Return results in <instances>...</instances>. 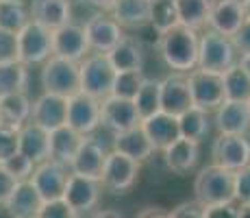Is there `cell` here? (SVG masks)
<instances>
[{
	"label": "cell",
	"instance_id": "obj_32",
	"mask_svg": "<svg viewBox=\"0 0 250 218\" xmlns=\"http://www.w3.org/2000/svg\"><path fill=\"white\" fill-rule=\"evenodd\" d=\"M179 124H181V135H185V138H189V140H196V142H203L207 135H209V129H211L209 111L191 105L189 109L183 111L179 116Z\"/></svg>",
	"mask_w": 250,
	"mask_h": 218
},
{
	"label": "cell",
	"instance_id": "obj_35",
	"mask_svg": "<svg viewBox=\"0 0 250 218\" xmlns=\"http://www.w3.org/2000/svg\"><path fill=\"white\" fill-rule=\"evenodd\" d=\"M135 105H137L142 120L157 114V111H161V81L159 79L144 81V85L139 87V92L135 96Z\"/></svg>",
	"mask_w": 250,
	"mask_h": 218
},
{
	"label": "cell",
	"instance_id": "obj_47",
	"mask_svg": "<svg viewBox=\"0 0 250 218\" xmlns=\"http://www.w3.org/2000/svg\"><path fill=\"white\" fill-rule=\"evenodd\" d=\"M233 42H235V46H237L239 55H250V18L242 24V28L233 35Z\"/></svg>",
	"mask_w": 250,
	"mask_h": 218
},
{
	"label": "cell",
	"instance_id": "obj_21",
	"mask_svg": "<svg viewBox=\"0 0 250 218\" xmlns=\"http://www.w3.org/2000/svg\"><path fill=\"white\" fill-rule=\"evenodd\" d=\"M163 159L174 174H187L189 170H194L200 159V142L181 135L170 146L163 148Z\"/></svg>",
	"mask_w": 250,
	"mask_h": 218
},
{
	"label": "cell",
	"instance_id": "obj_15",
	"mask_svg": "<svg viewBox=\"0 0 250 218\" xmlns=\"http://www.w3.org/2000/svg\"><path fill=\"white\" fill-rule=\"evenodd\" d=\"M68 98L55 92H44L33 100V122L42 124L48 131H55L68 124Z\"/></svg>",
	"mask_w": 250,
	"mask_h": 218
},
{
	"label": "cell",
	"instance_id": "obj_9",
	"mask_svg": "<svg viewBox=\"0 0 250 218\" xmlns=\"http://www.w3.org/2000/svg\"><path fill=\"white\" fill-rule=\"evenodd\" d=\"M100 194H103L100 179H91L79 172H70L63 198L70 203V207L74 210L76 216H87L94 210H98Z\"/></svg>",
	"mask_w": 250,
	"mask_h": 218
},
{
	"label": "cell",
	"instance_id": "obj_38",
	"mask_svg": "<svg viewBox=\"0 0 250 218\" xmlns=\"http://www.w3.org/2000/svg\"><path fill=\"white\" fill-rule=\"evenodd\" d=\"M146 76H144V70H122L115 74L113 81V92L115 96H122V98H133L135 100L139 87L144 85Z\"/></svg>",
	"mask_w": 250,
	"mask_h": 218
},
{
	"label": "cell",
	"instance_id": "obj_49",
	"mask_svg": "<svg viewBox=\"0 0 250 218\" xmlns=\"http://www.w3.org/2000/svg\"><path fill=\"white\" fill-rule=\"evenodd\" d=\"M148 212H139V216H167L170 212H161V207H146Z\"/></svg>",
	"mask_w": 250,
	"mask_h": 218
},
{
	"label": "cell",
	"instance_id": "obj_36",
	"mask_svg": "<svg viewBox=\"0 0 250 218\" xmlns=\"http://www.w3.org/2000/svg\"><path fill=\"white\" fill-rule=\"evenodd\" d=\"M28 20H31V9H26L24 2L0 0V28L18 33Z\"/></svg>",
	"mask_w": 250,
	"mask_h": 218
},
{
	"label": "cell",
	"instance_id": "obj_19",
	"mask_svg": "<svg viewBox=\"0 0 250 218\" xmlns=\"http://www.w3.org/2000/svg\"><path fill=\"white\" fill-rule=\"evenodd\" d=\"M213 122H215V129H218L220 133L246 135L250 131V103L227 98L218 109H215Z\"/></svg>",
	"mask_w": 250,
	"mask_h": 218
},
{
	"label": "cell",
	"instance_id": "obj_43",
	"mask_svg": "<svg viewBox=\"0 0 250 218\" xmlns=\"http://www.w3.org/2000/svg\"><path fill=\"white\" fill-rule=\"evenodd\" d=\"M235 201L250 203V166L235 170Z\"/></svg>",
	"mask_w": 250,
	"mask_h": 218
},
{
	"label": "cell",
	"instance_id": "obj_22",
	"mask_svg": "<svg viewBox=\"0 0 250 218\" xmlns=\"http://www.w3.org/2000/svg\"><path fill=\"white\" fill-rule=\"evenodd\" d=\"M142 127L146 131L148 138L152 140V144L157 146V151H163V148L170 146L176 138H181L179 116L167 114V111H163V109L148 116V118H144Z\"/></svg>",
	"mask_w": 250,
	"mask_h": 218
},
{
	"label": "cell",
	"instance_id": "obj_10",
	"mask_svg": "<svg viewBox=\"0 0 250 218\" xmlns=\"http://www.w3.org/2000/svg\"><path fill=\"white\" fill-rule=\"evenodd\" d=\"M68 124L79 133L91 135L103 124V100L87 92H76L68 98Z\"/></svg>",
	"mask_w": 250,
	"mask_h": 218
},
{
	"label": "cell",
	"instance_id": "obj_40",
	"mask_svg": "<svg viewBox=\"0 0 250 218\" xmlns=\"http://www.w3.org/2000/svg\"><path fill=\"white\" fill-rule=\"evenodd\" d=\"M20 151V129L0 122V162Z\"/></svg>",
	"mask_w": 250,
	"mask_h": 218
},
{
	"label": "cell",
	"instance_id": "obj_28",
	"mask_svg": "<svg viewBox=\"0 0 250 218\" xmlns=\"http://www.w3.org/2000/svg\"><path fill=\"white\" fill-rule=\"evenodd\" d=\"M33 118V100L26 92L0 96V122H7L16 129H22Z\"/></svg>",
	"mask_w": 250,
	"mask_h": 218
},
{
	"label": "cell",
	"instance_id": "obj_33",
	"mask_svg": "<svg viewBox=\"0 0 250 218\" xmlns=\"http://www.w3.org/2000/svg\"><path fill=\"white\" fill-rule=\"evenodd\" d=\"M28 87V66L18 61L0 64V96L13 92H26Z\"/></svg>",
	"mask_w": 250,
	"mask_h": 218
},
{
	"label": "cell",
	"instance_id": "obj_2",
	"mask_svg": "<svg viewBox=\"0 0 250 218\" xmlns=\"http://www.w3.org/2000/svg\"><path fill=\"white\" fill-rule=\"evenodd\" d=\"M194 196L207 205L235 203V170L222 168L218 164L200 168L194 179Z\"/></svg>",
	"mask_w": 250,
	"mask_h": 218
},
{
	"label": "cell",
	"instance_id": "obj_4",
	"mask_svg": "<svg viewBox=\"0 0 250 218\" xmlns=\"http://www.w3.org/2000/svg\"><path fill=\"white\" fill-rule=\"evenodd\" d=\"M40 81L44 92H55L61 96H72L81 92V61L52 55L42 66Z\"/></svg>",
	"mask_w": 250,
	"mask_h": 218
},
{
	"label": "cell",
	"instance_id": "obj_6",
	"mask_svg": "<svg viewBox=\"0 0 250 218\" xmlns=\"http://www.w3.org/2000/svg\"><path fill=\"white\" fill-rule=\"evenodd\" d=\"M237 46L233 37L222 35V33L209 28L200 35V52H198V68L209 72H224L233 64H237Z\"/></svg>",
	"mask_w": 250,
	"mask_h": 218
},
{
	"label": "cell",
	"instance_id": "obj_14",
	"mask_svg": "<svg viewBox=\"0 0 250 218\" xmlns=\"http://www.w3.org/2000/svg\"><path fill=\"white\" fill-rule=\"evenodd\" d=\"M142 124V116L137 111V105L133 98L109 94L103 98V127H107L111 133L126 131Z\"/></svg>",
	"mask_w": 250,
	"mask_h": 218
},
{
	"label": "cell",
	"instance_id": "obj_34",
	"mask_svg": "<svg viewBox=\"0 0 250 218\" xmlns=\"http://www.w3.org/2000/svg\"><path fill=\"white\" fill-rule=\"evenodd\" d=\"M222 76H224V92H227V98L250 103V74L246 72V68L237 61V64L230 66Z\"/></svg>",
	"mask_w": 250,
	"mask_h": 218
},
{
	"label": "cell",
	"instance_id": "obj_18",
	"mask_svg": "<svg viewBox=\"0 0 250 218\" xmlns=\"http://www.w3.org/2000/svg\"><path fill=\"white\" fill-rule=\"evenodd\" d=\"M104 162H107V151H104V146L91 133L83 138V144L76 151L70 168H72V172L85 174V177H91V179H100L103 177Z\"/></svg>",
	"mask_w": 250,
	"mask_h": 218
},
{
	"label": "cell",
	"instance_id": "obj_51",
	"mask_svg": "<svg viewBox=\"0 0 250 218\" xmlns=\"http://www.w3.org/2000/svg\"><path fill=\"white\" fill-rule=\"evenodd\" d=\"M239 64L246 68V72L250 74V55H242V57H239Z\"/></svg>",
	"mask_w": 250,
	"mask_h": 218
},
{
	"label": "cell",
	"instance_id": "obj_29",
	"mask_svg": "<svg viewBox=\"0 0 250 218\" xmlns=\"http://www.w3.org/2000/svg\"><path fill=\"white\" fill-rule=\"evenodd\" d=\"M113 68L118 72L122 70H144V46L137 37L124 35L111 50L107 52Z\"/></svg>",
	"mask_w": 250,
	"mask_h": 218
},
{
	"label": "cell",
	"instance_id": "obj_42",
	"mask_svg": "<svg viewBox=\"0 0 250 218\" xmlns=\"http://www.w3.org/2000/svg\"><path fill=\"white\" fill-rule=\"evenodd\" d=\"M37 218H76V214H74V210L70 207V203L61 196V198L44 201V205H42Z\"/></svg>",
	"mask_w": 250,
	"mask_h": 218
},
{
	"label": "cell",
	"instance_id": "obj_37",
	"mask_svg": "<svg viewBox=\"0 0 250 218\" xmlns=\"http://www.w3.org/2000/svg\"><path fill=\"white\" fill-rule=\"evenodd\" d=\"M179 22V13H176L174 0H152V16H150V26L157 33H166L167 28L176 26Z\"/></svg>",
	"mask_w": 250,
	"mask_h": 218
},
{
	"label": "cell",
	"instance_id": "obj_16",
	"mask_svg": "<svg viewBox=\"0 0 250 218\" xmlns=\"http://www.w3.org/2000/svg\"><path fill=\"white\" fill-rule=\"evenodd\" d=\"M52 37H55V55L68 57V59L74 61H83L91 52L87 33H85V24L81 26V24L68 22L63 26L55 28Z\"/></svg>",
	"mask_w": 250,
	"mask_h": 218
},
{
	"label": "cell",
	"instance_id": "obj_52",
	"mask_svg": "<svg viewBox=\"0 0 250 218\" xmlns=\"http://www.w3.org/2000/svg\"><path fill=\"white\" fill-rule=\"evenodd\" d=\"M244 7H246V16L250 18V0H244Z\"/></svg>",
	"mask_w": 250,
	"mask_h": 218
},
{
	"label": "cell",
	"instance_id": "obj_54",
	"mask_svg": "<svg viewBox=\"0 0 250 218\" xmlns=\"http://www.w3.org/2000/svg\"><path fill=\"white\" fill-rule=\"evenodd\" d=\"M242 2H244V0H242Z\"/></svg>",
	"mask_w": 250,
	"mask_h": 218
},
{
	"label": "cell",
	"instance_id": "obj_20",
	"mask_svg": "<svg viewBox=\"0 0 250 218\" xmlns=\"http://www.w3.org/2000/svg\"><path fill=\"white\" fill-rule=\"evenodd\" d=\"M246 20L248 16L242 0H215L213 11H211L209 18V28L233 37Z\"/></svg>",
	"mask_w": 250,
	"mask_h": 218
},
{
	"label": "cell",
	"instance_id": "obj_31",
	"mask_svg": "<svg viewBox=\"0 0 250 218\" xmlns=\"http://www.w3.org/2000/svg\"><path fill=\"white\" fill-rule=\"evenodd\" d=\"M83 133H79L74 127L70 124H63V127L55 129L50 133V142H52V157L55 159H61L65 164H72L76 151L81 148L83 144Z\"/></svg>",
	"mask_w": 250,
	"mask_h": 218
},
{
	"label": "cell",
	"instance_id": "obj_1",
	"mask_svg": "<svg viewBox=\"0 0 250 218\" xmlns=\"http://www.w3.org/2000/svg\"><path fill=\"white\" fill-rule=\"evenodd\" d=\"M198 52L200 37L196 28L176 24L159 35V55L163 64L174 72H189L198 68Z\"/></svg>",
	"mask_w": 250,
	"mask_h": 218
},
{
	"label": "cell",
	"instance_id": "obj_26",
	"mask_svg": "<svg viewBox=\"0 0 250 218\" xmlns=\"http://www.w3.org/2000/svg\"><path fill=\"white\" fill-rule=\"evenodd\" d=\"M111 16L124 28H144L150 26L152 0H115Z\"/></svg>",
	"mask_w": 250,
	"mask_h": 218
},
{
	"label": "cell",
	"instance_id": "obj_30",
	"mask_svg": "<svg viewBox=\"0 0 250 218\" xmlns=\"http://www.w3.org/2000/svg\"><path fill=\"white\" fill-rule=\"evenodd\" d=\"M174 4L176 13H179V22L200 31V28L209 26V18L215 0H174Z\"/></svg>",
	"mask_w": 250,
	"mask_h": 218
},
{
	"label": "cell",
	"instance_id": "obj_11",
	"mask_svg": "<svg viewBox=\"0 0 250 218\" xmlns=\"http://www.w3.org/2000/svg\"><path fill=\"white\" fill-rule=\"evenodd\" d=\"M70 172H72L70 164L50 157L35 166V172L31 174V183L37 188V192L42 194L44 201L61 198L65 192V186H68Z\"/></svg>",
	"mask_w": 250,
	"mask_h": 218
},
{
	"label": "cell",
	"instance_id": "obj_46",
	"mask_svg": "<svg viewBox=\"0 0 250 218\" xmlns=\"http://www.w3.org/2000/svg\"><path fill=\"white\" fill-rule=\"evenodd\" d=\"M205 218H237L235 203H218V205H207Z\"/></svg>",
	"mask_w": 250,
	"mask_h": 218
},
{
	"label": "cell",
	"instance_id": "obj_48",
	"mask_svg": "<svg viewBox=\"0 0 250 218\" xmlns=\"http://www.w3.org/2000/svg\"><path fill=\"white\" fill-rule=\"evenodd\" d=\"M83 2H85V4H89V7H94V9H98V11H107V13H111L115 0H83Z\"/></svg>",
	"mask_w": 250,
	"mask_h": 218
},
{
	"label": "cell",
	"instance_id": "obj_41",
	"mask_svg": "<svg viewBox=\"0 0 250 218\" xmlns=\"http://www.w3.org/2000/svg\"><path fill=\"white\" fill-rule=\"evenodd\" d=\"M20 59V46H18V33L0 28V64Z\"/></svg>",
	"mask_w": 250,
	"mask_h": 218
},
{
	"label": "cell",
	"instance_id": "obj_44",
	"mask_svg": "<svg viewBox=\"0 0 250 218\" xmlns=\"http://www.w3.org/2000/svg\"><path fill=\"white\" fill-rule=\"evenodd\" d=\"M172 218H205V205L196 198V201H185L181 205L172 207L170 214Z\"/></svg>",
	"mask_w": 250,
	"mask_h": 218
},
{
	"label": "cell",
	"instance_id": "obj_23",
	"mask_svg": "<svg viewBox=\"0 0 250 218\" xmlns=\"http://www.w3.org/2000/svg\"><path fill=\"white\" fill-rule=\"evenodd\" d=\"M113 148L120 153H124V155H128V157L137 159V162H146V159H150L152 155L157 153V146L146 135V131H144L142 124L113 133Z\"/></svg>",
	"mask_w": 250,
	"mask_h": 218
},
{
	"label": "cell",
	"instance_id": "obj_17",
	"mask_svg": "<svg viewBox=\"0 0 250 218\" xmlns=\"http://www.w3.org/2000/svg\"><path fill=\"white\" fill-rule=\"evenodd\" d=\"M191 105H194V100H191L187 72H172L166 79H161V109L163 111L181 116Z\"/></svg>",
	"mask_w": 250,
	"mask_h": 218
},
{
	"label": "cell",
	"instance_id": "obj_12",
	"mask_svg": "<svg viewBox=\"0 0 250 218\" xmlns=\"http://www.w3.org/2000/svg\"><path fill=\"white\" fill-rule=\"evenodd\" d=\"M211 159L229 170L246 168L250 166V140L237 133H220L211 144Z\"/></svg>",
	"mask_w": 250,
	"mask_h": 218
},
{
	"label": "cell",
	"instance_id": "obj_13",
	"mask_svg": "<svg viewBox=\"0 0 250 218\" xmlns=\"http://www.w3.org/2000/svg\"><path fill=\"white\" fill-rule=\"evenodd\" d=\"M89 48L94 52H109L111 48L124 37V26L120 24L111 13L98 11L85 22Z\"/></svg>",
	"mask_w": 250,
	"mask_h": 218
},
{
	"label": "cell",
	"instance_id": "obj_53",
	"mask_svg": "<svg viewBox=\"0 0 250 218\" xmlns=\"http://www.w3.org/2000/svg\"><path fill=\"white\" fill-rule=\"evenodd\" d=\"M16 2H24V0H16Z\"/></svg>",
	"mask_w": 250,
	"mask_h": 218
},
{
	"label": "cell",
	"instance_id": "obj_27",
	"mask_svg": "<svg viewBox=\"0 0 250 218\" xmlns=\"http://www.w3.org/2000/svg\"><path fill=\"white\" fill-rule=\"evenodd\" d=\"M31 18L55 31L72 22V2L70 0H31Z\"/></svg>",
	"mask_w": 250,
	"mask_h": 218
},
{
	"label": "cell",
	"instance_id": "obj_25",
	"mask_svg": "<svg viewBox=\"0 0 250 218\" xmlns=\"http://www.w3.org/2000/svg\"><path fill=\"white\" fill-rule=\"evenodd\" d=\"M42 205H44V198L37 192V188L31 183V179H26V181H18L16 190L7 201L4 210H7L9 216L16 218H37Z\"/></svg>",
	"mask_w": 250,
	"mask_h": 218
},
{
	"label": "cell",
	"instance_id": "obj_7",
	"mask_svg": "<svg viewBox=\"0 0 250 218\" xmlns=\"http://www.w3.org/2000/svg\"><path fill=\"white\" fill-rule=\"evenodd\" d=\"M139 170H142V162L111 148L107 153V162H104L100 183L111 194H126L137 183Z\"/></svg>",
	"mask_w": 250,
	"mask_h": 218
},
{
	"label": "cell",
	"instance_id": "obj_5",
	"mask_svg": "<svg viewBox=\"0 0 250 218\" xmlns=\"http://www.w3.org/2000/svg\"><path fill=\"white\" fill-rule=\"evenodd\" d=\"M115 74H118V70L113 68L107 52L91 50L81 61V92H87L100 100L107 98L113 92Z\"/></svg>",
	"mask_w": 250,
	"mask_h": 218
},
{
	"label": "cell",
	"instance_id": "obj_3",
	"mask_svg": "<svg viewBox=\"0 0 250 218\" xmlns=\"http://www.w3.org/2000/svg\"><path fill=\"white\" fill-rule=\"evenodd\" d=\"M18 46H20V61L31 66H44L55 55V37L52 28L37 20H28L24 28L18 31Z\"/></svg>",
	"mask_w": 250,
	"mask_h": 218
},
{
	"label": "cell",
	"instance_id": "obj_39",
	"mask_svg": "<svg viewBox=\"0 0 250 218\" xmlns=\"http://www.w3.org/2000/svg\"><path fill=\"white\" fill-rule=\"evenodd\" d=\"M0 164H2V166L7 168V170L18 179V181H26V179H31V174L35 172V166H37V164L33 162L28 155H24L22 151L13 153L11 157H7L4 162H0Z\"/></svg>",
	"mask_w": 250,
	"mask_h": 218
},
{
	"label": "cell",
	"instance_id": "obj_8",
	"mask_svg": "<svg viewBox=\"0 0 250 218\" xmlns=\"http://www.w3.org/2000/svg\"><path fill=\"white\" fill-rule=\"evenodd\" d=\"M187 81H189L191 100H194L196 107L215 111L227 100L224 76L220 72H209V70H203V68H194V70L187 72Z\"/></svg>",
	"mask_w": 250,
	"mask_h": 218
},
{
	"label": "cell",
	"instance_id": "obj_24",
	"mask_svg": "<svg viewBox=\"0 0 250 218\" xmlns=\"http://www.w3.org/2000/svg\"><path fill=\"white\" fill-rule=\"evenodd\" d=\"M50 133L46 127L37 122H26L20 129V151L33 159L35 164H42L52 157V142Z\"/></svg>",
	"mask_w": 250,
	"mask_h": 218
},
{
	"label": "cell",
	"instance_id": "obj_45",
	"mask_svg": "<svg viewBox=\"0 0 250 218\" xmlns=\"http://www.w3.org/2000/svg\"><path fill=\"white\" fill-rule=\"evenodd\" d=\"M16 186H18V179L0 164V207H2V210H4V205H7V201L11 198Z\"/></svg>",
	"mask_w": 250,
	"mask_h": 218
},
{
	"label": "cell",
	"instance_id": "obj_50",
	"mask_svg": "<svg viewBox=\"0 0 250 218\" xmlns=\"http://www.w3.org/2000/svg\"><path fill=\"white\" fill-rule=\"evenodd\" d=\"M237 218H250V203H239L237 205Z\"/></svg>",
	"mask_w": 250,
	"mask_h": 218
}]
</instances>
